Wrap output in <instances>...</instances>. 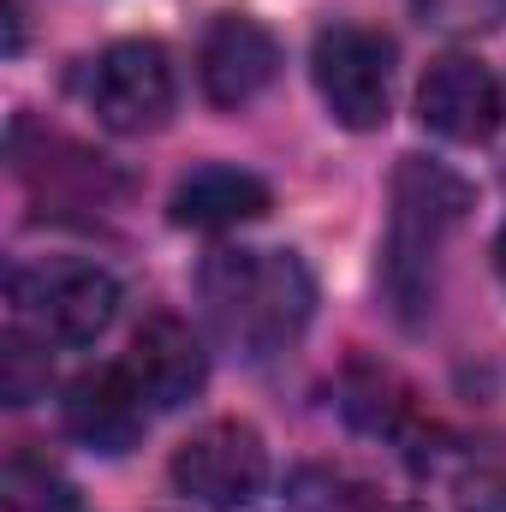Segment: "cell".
Instances as JSON below:
<instances>
[{"mask_svg": "<svg viewBox=\"0 0 506 512\" xmlns=\"http://www.w3.org/2000/svg\"><path fill=\"white\" fill-rule=\"evenodd\" d=\"M471 209V185L459 173H447L441 161L405 155L393 173V215H387V262H381V286L393 298V310L405 322H417L435 304V256L447 245V233L465 221Z\"/></svg>", "mask_w": 506, "mask_h": 512, "instance_id": "obj_2", "label": "cell"}, {"mask_svg": "<svg viewBox=\"0 0 506 512\" xmlns=\"http://www.w3.org/2000/svg\"><path fill=\"white\" fill-rule=\"evenodd\" d=\"M173 489L203 512H251L268 489V447L251 423L221 417L203 423L179 453H173Z\"/></svg>", "mask_w": 506, "mask_h": 512, "instance_id": "obj_5", "label": "cell"}, {"mask_svg": "<svg viewBox=\"0 0 506 512\" xmlns=\"http://www.w3.org/2000/svg\"><path fill=\"white\" fill-rule=\"evenodd\" d=\"M6 310L12 328L30 334L36 346H90L120 316V280L102 262H78V256L18 262L6 274Z\"/></svg>", "mask_w": 506, "mask_h": 512, "instance_id": "obj_3", "label": "cell"}, {"mask_svg": "<svg viewBox=\"0 0 506 512\" xmlns=\"http://www.w3.org/2000/svg\"><path fill=\"white\" fill-rule=\"evenodd\" d=\"M310 78L346 131L387 126L393 108V42L370 24H322L310 42Z\"/></svg>", "mask_w": 506, "mask_h": 512, "instance_id": "obj_4", "label": "cell"}, {"mask_svg": "<svg viewBox=\"0 0 506 512\" xmlns=\"http://www.w3.org/2000/svg\"><path fill=\"white\" fill-rule=\"evenodd\" d=\"M268 209H274V191L245 167H197L173 191V227H191V233H227V227L262 221Z\"/></svg>", "mask_w": 506, "mask_h": 512, "instance_id": "obj_12", "label": "cell"}, {"mask_svg": "<svg viewBox=\"0 0 506 512\" xmlns=\"http://www.w3.org/2000/svg\"><path fill=\"white\" fill-rule=\"evenodd\" d=\"M495 268H501V280H506V227H501V239H495Z\"/></svg>", "mask_w": 506, "mask_h": 512, "instance_id": "obj_18", "label": "cell"}, {"mask_svg": "<svg viewBox=\"0 0 506 512\" xmlns=\"http://www.w3.org/2000/svg\"><path fill=\"white\" fill-rule=\"evenodd\" d=\"M197 298L203 316L215 328V340L245 358L262 364L274 352H286L310 310H316V280L292 251H215L197 274Z\"/></svg>", "mask_w": 506, "mask_h": 512, "instance_id": "obj_1", "label": "cell"}, {"mask_svg": "<svg viewBox=\"0 0 506 512\" xmlns=\"http://www.w3.org/2000/svg\"><path fill=\"white\" fill-rule=\"evenodd\" d=\"M286 512H376V495L358 477H346V471L304 465L286 483Z\"/></svg>", "mask_w": 506, "mask_h": 512, "instance_id": "obj_14", "label": "cell"}, {"mask_svg": "<svg viewBox=\"0 0 506 512\" xmlns=\"http://www.w3.org/2000/svg\"><path fill=\"white\" fill-rule=\"evenodd\" d=\"M173 102H179L173 60L149 36H126V42L102 48V60L90 66V108H96L102 126L120 131V137L161 131L173 120Z\"/></svg>", "mask_w": 506, "mask_h": 512, "instance_id": "obj_6", "label": "cell"}, {"mask_svg": "<svg viewBox=\"0 0 506 512\" xmlns=\"http://www.w3.org/2000/svg\"><path fill=\"white\" fill-rule=\"evenodd\" d=\"M149 423V399L137 393V382L126 376V364H102V370H84L78 382L66 387V429L96 447V453H126L137 447Z\"/></svg>", "mask_w": 506, "mask_h": 512, "instance_id": "obj_11", "label": "cell"}, {"mask_svg": "<svg viewBox=\"0 0 506 512\" xmlns=\"http://www.w3.org/2000/svg\"><path fill=\"white\" fill-rule=\"evenodd\" d=\"M126 376L149 399V411H179L185 399H197L203 382H209V352H203V340L179 316H149L131 334Z\"/></svg>", "mask_w": 506, "mask_h": 512, "instance_id": "obj_10", "label": "cell"}, {"mask_svg": "<svg viewBox=\"0 0 506 512\" xmlns=\"http://www.w3.org/2000/svg\"><path fill=\"white\" fill-rule=\"evenodd\" d=\"M6 512H84L78 489L36 453L6 459Z\"/></svg>", "mask_w": 506, "mask_h": 512, "instance_id": "obj_13", "label": "cell"}, {"mask_svg": "<svg viewBox=\"0 0 506 512\" xmlns=\"http://www.w3.org/2000/svg\"><path fill=\"white\" fill-rule=\"evenodd\" d=\"M411 12L435 30H453V36H477V30H495L506 18V0H411Z\"/></svg>", "mask_w": 506, "mask_h": 512, "instance_id": "obj_15", "label": "cell"}, {"mask_svg": "<svg viewBox=\"0 0 506 512\" xmlns=\"http://www.w3.org/2000/svg\"><path fill=\"white\" fill-rule=\"evenodd\" d=\"M465 512H506V477H471L465 483Z\"/></svg>", "mask_w": 506, "mask_h": 512, "instance_id": "obj_17", "label": "cell"}, {"mask_svg": "<svg viewBox=\"0 0 506 512\" xmlns=\"http://www.w3.org/2000/svg\"><path fill=\"white\" fill-rule=\"evenodd\" d=\"M12 173L42 197V203H66V209H102L120 191V173L78 149L72 137L36 126V120H12Z\"/></svg>", "mask_w": 506, "mask_h": 512, "instance_id": "obj_7", "label": "cell"}, {"mask_svg": "<svg viewBox=\"0 0 506 512\" xmlns=\"http://www.w3.org/2000/svg\"><path fill=\"white\" fill-rule=\"evenodd\" d=\"M417 114L447 143H483L501 126V84H495V72L483 60L441 54L417 84Z\"/></svg>", "mask_w": 506, "mask_h": 512, "instance_id": "obj_9", "label": "cell"}, {"mask_svg": "<svg viewBox=\"0 0 506 512\" xmlns=\"http://www.w3.org/2000/svg\"><path fill=\"white\" fill-rule=\"evenodd\" d=\"M280 72V42L251 12H221L203 42H197V84L215 108H245L256 102Z\"/></svg>", "mask_w": 506, "mask_h": 512, "instance_id": "obj_8", "label": "cell"}, {"mask_svg": "<svg viewBox=\"0 0 506 512\" xmlns=\"http://www.w3.org/2000/svg\"><path fill=\"white\" fill-rule=\"evenodd\" d=\"M48 346H36L30 334H6V405H30L36 387H48V358H36Z\"/></svg>", "mask_w": 506, "mask_h": 512, "instance_id": "obj_16", "label": "cell"}]
</instances>
